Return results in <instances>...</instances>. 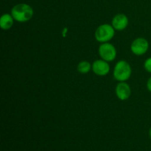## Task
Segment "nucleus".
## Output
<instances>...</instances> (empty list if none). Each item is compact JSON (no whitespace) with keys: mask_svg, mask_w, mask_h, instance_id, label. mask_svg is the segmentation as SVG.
<instances>
[{"mask_svg":"<svg viewBox=\"0 0 151 151\" xmlns=\"http://www.w3.org/2000/svg\"><path fill=\"white\" fill-rule=\"evenodd\" d=\"M13 16L9 14H4L1 17L0 20V25L1 29H8L13 26Z\"/></svg>","mask_w":151,"mask_h":151,"instance_id":"1a4fd4ad","label":"nucleus"},{"mask_svg":"<svg viewBox=\"0 0 151 151\" xmlns=\"http://www.w3.org/2000/svg\"><path fill=\"white\" fill-rule=\"evenodd\" d=\"M145 68L147 72H151V58H148L145 62Z\"/></svg>","mask_w":151,"mask_h":151,"instance_id":"9b49d317","label":"nucleus"},{"mask_svg":"<svg viewBox=\"0 0 151 151\" xmlns=\"http://www.w3.org/2000/svg\"><path fill=\"white\" fill-rule=\"evenodd\" d=\"M91 69V65L88 61H82L78 64V70L79 72L82 74L87 73L90 71Z\"/></svg>","mask_w":151,"mask_h":151,"instance_id":"9d476101","label":"nucleus"},{"mask_svg":"<svg viewBox=\"0 0 151 151\" xmlns=\"http://www.w3.org/2000/svg\"><path fill=\"white\" fill-rule=\"evenodd\" d=\"M93 72L97 75L104 76L110 71V66L107 61L104 60H97L94 62L92 65Z\"/></svg>","mask_w":151,"mask_h":151,"instance_id":"423d86ee","label":"nucleus"},{"mask_svg":"<svg viewBox=\"0 0 151 151\" xmlns=\"http://www.w3.org/2000/svg\"><path fill=\"white\" fill-rule=\"evenodd\" d=\"M114 28L110 24H103L98 27L95 32V38L99 42L106 43L114 35Z\"/></svg>","mask_w":151,"mask_h":151,"instance_id":"7ed1b4c3","label":"nucleus"},{"mask_svg":"<svg viewBox=\"0 0 151 151\" xmlns=\"http://www.w3.org/2000/svg\"><path fill=\"white\" fill-rule=\"evenodd\" d=\"M128 24V19L125 15L118 14L114 17L112 20V25L115 29L122 30L125 29Z\"/></svg>","mask_w":151,"mask_h":151,"instance_id":"6e6552de","label":"nucleus"},{"mask_svg":"<svg viewBox=\"0 0 151 151\" xmlns=\"http://www.w3.org/2000/svg\"><path fill=\"white\" fill-rule=\"evenodd\" d=\"M116 94L121 100H126L131 96V88L126 83H120L116 88Z\"/></svg>","mask_w":151,"mask_h":151,"instance_id":"0eeeda50","label":"nucleus"},{"mask_svg":"<svg viewBox=\"0 0 151 151\" xmlns=\"http://www.w3.org/2000/svg\"><path fill=\"white\" fill-rule=\"evenodd\" d=\"M147 87L148 88L149 91L151 92V78H149L148 81H147Z\"/></svg>","mask_w":151,"mask_h":151,"instance_id":"f8f14e48","label":"nucleus"},{"mask_svg":"<svg viewBox=\"0 0 151 151\" xmlns=\"http://www.w3.org/2000/svg\"><path fill=\"white\" fill-rule=\"evenodd\" d=\"M150 139H151V128L150 129Z\"/></svg>","mask_w":151,"mask_h":151,"instance_id":"ddd939ff","label":"nucleus"},{"mask_svg":"<svg viewBox=\"0 0 151 151\" xmlns=\"http://www.w3.org/2000/svg\"><path fill=\"white\" fill-rule=\"evenodd\" d=\"M149 44L146 39L143 38H139L134 40L131 44V50L137 55H144L147 51Z\"/></svg>","mask_w":151,"mask_h":151,"instance_id":"39448f33","label":"nucleus"},{"mask_svg":"<svg viewBox=\"0 0 151 151\" xmlns=\"http://www.w3.org/2000/svg\"><path fill=\"white\" fill-rule=\"evenodd\" d=\"M131 75V68L128 62L120 60L116 64L114 70V76L118 81H125Z\"/></svg>","mask_w":151,"mask_h":151,"instance_id":"f03ea898","label":"nucleus"},{"mask_svg":"<svg viewBox=\"0 0 151 151\" xmlns=\"http://www.w3.org/2000/svg\"><path fill=\"white\" fill-rule=\"evenodd\" d=\"M11 16L17 22H27L33 16V10L27 4H16L12 9Z\"/></svg>","mask_w":151,"mask_h":151,"instance_id":"f257e3e1","label":"nucleus"},{"mask_svg":"<svg viewBox=\"0 0 151 151\" xmlns=\"http://www.w3.org/2000/svg\"><path fill=\"white\" fill-rule=\"evenodd\" d=\"M99 54L100 57L106 61H112L116 56V51L112 44L105 43L100 45L99 48Z\"/></svg>","mask_w":151,"mask_h":151,"instance_id":"20e7f679","label":"nucleus"}]
</instances>
